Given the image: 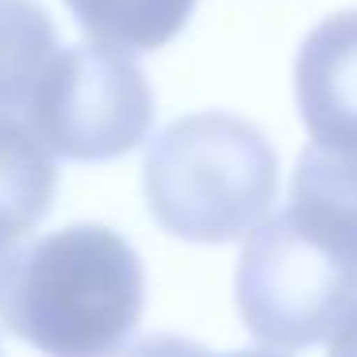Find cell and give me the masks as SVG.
Returning <instances> with one entry per match:
<instances>
[{"label": "cell", "instance_id": "5", "mask_svg": "<svg viewBox=\"0 0 357 357\" xmlns=\"http://www.w3.org/2000/svg\"><path fill=\"white\" fill-rule=\"evenodd\" d=\"M296 108L315 142H357V8L326 16L296 54Z\"/></svg>", "mask_w": 357, "mask_h": 357}, {"label": "cell", "instance_id": "6", "mask_svg": "<svg viewBox=\"0 0 357 357\" xmlns=\"http://www.w3.org/2000/svg\"><path fill=\"white\" fill-rule=\"evenodd\" d=\"M58 165L35 131L0 112V280L12 269L24 242L54 208Z\"/></svg>", "mask_w": 357, "mask_h": 357}, {"label": "cell", "instance_id": "4", "mask_svg": "<svg viewBox=\"0 0 357 357\" xmlns=\"http://www.w3.org/2000/svg\"><path fill=\"white\" fill-rule=\"evenodd\" d=\"M20 112L54 158L108 162L150 135L154 89L123 50L77 43L50 58Z\"/></svg>", "mask_w": 357, "mask_h": 357}, {"label": "cell", "instance_id": "2", "mask_svg": "<svg viewBox=\"0 0 357 357\" xmlns=\"http://www.w3.org/2000/svg\"><path fill=\"white\" fill-rule=\"evenodd\" d=\"M277 150L265 131L227 112L173 119L142 165L158 227L208 246L250 238L277 200Z\"/></svg>", "mask_w": 357, "mask_h": 357}, {"label": "cell", "instance_id": "9", "mask_svg": "<svg viewBox=\"0 0 357 357\" xmlns=\"http://www.w3.org/2000/svg\"><path fill=\"white\" fill-rule=\"evenodd\" d=\"M292 204H307L357 231V142L311 139L292 169Z\"/></svg>", "mask_w": 357, "mask_h": 357}, {"label": "cell", "instance_id": "8", "mask_svg": "<svg viewBox=\"0 0 357 357\" xmlns=\"http://www.w3.org/2000/svg\"><path fill=\"white\" fill-rule=\"evenodd\" d=\"M58 54V31L35 0H0V112H16Z\"/></svg>", "mask_w": 357, "mask_h": 357}, {"label": "cell", "instance_id": "7", "mask_svg": "<svg viewBox=\"0 0 357 357\" xmlns=\"http://www.w3.org/2000/svg\"><path fill=\"white\" fill-rule=\"evenodd\" d=\"M66 8L93 43L123 54H142L165 47L185 31L196 0H66Z\"/></svg>", "mask_w": 357, "mask_h": 357}, {"label": "cell", "instance_id": "3", "mask_svg": "<svg viewBox=\"0 0 357 357\" xmlns=\"http://www.w3.org/2000/svg\"><path fill=\"white\" fill-rule=\"evenodd\" d=\"M234 303L261 346H315L357 303V231L288 200L246 238Z\"/></svg>", "mask_w": 357, "mask_h": 357}, {"label": "cell", "instance_id": "1", "mask_svg": "<svg viewBox=\"0 0 357 357\" xmlns=\"http://www.w3.org/2000/svg\"><path fill=\"white\" fill-rule=\"evenodd\" d=\"M146 307L142 257L104 223L35 238L0 280V323L43 357H116Z\"/></svg>", "mask_w": 357, "mask_h": 357}, {"label": "cell", "instance_id": "11", "mask_svg": "<svg viewBox=\"0 0 357 357\" xmlns=\"http://www.w3.org/2000/svg\"><path fill=\"white\" fill-rule=\"evenodd\" d=\"M326 357H357V303L346 311L338 326L331 334V354Z\"/></svg>", "mask_w": 357, "mask_h": 357}, {"label": "cell", "instance_id": "10", "mask_svg": "<svg viewBox=\"0 0 357 357\" xmlns=\"http://www.w3.org/2000/svg\"><path fill=\"white\" fill-rule=\"evenodd\" d=\"M162 357H280V354H269V349H234V354H211L208 346H200V342H188V338L169 334V338H165Z\"/></svg>", "mask_w": 357, "mask_h": 357}]
</instances>
